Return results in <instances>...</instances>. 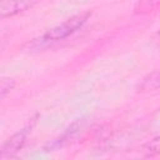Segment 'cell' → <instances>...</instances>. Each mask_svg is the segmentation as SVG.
Listing matches in <instances>:
<instances>
[{
    "label": "cell",
    "instance_id": "obj_1",
    "mask_svg": "<svg viewBox=\"0 0 160 160\" xmlns=\"http://www.w3.org/2000/svg\"><path fill=\"white\" fill-rule=\"evenodd\" d=\"M90 15H91L90 12H80V14L72 15L71 18L66 19L65 21L49 29L46 32H44L39 38H35L31 41L26 42L24 46V50L34 52V51H42L48 48H51L56 42L65 40L66 38H69L74 32H76L79 29H81L82 25L90 18Z\"/></svg>",
    "mask_w": 160,
    "mask_h": 160
},
{
    "label": "cell",
    "instance_id": "obj_2",
    "mask_svg": "<svg viewBox=\"0 0 160 160\" xmlns=\"http://www.w3.org/2000/svg\"><path fill=\"white\" fill-rule=\"evenodd\" d=\"M34 124H35V121L32 119L31 124L29 122L26 126H24L19 131H16L14 135H11L5 141V144L2 145L1 151H0V158L1 159H6V158H10V156L15 155L24 146V144L26 142V139H28L29 134L31 132V129L34 128Z\"/></svg>",
    "mask_w": 160,
    "mask_h": 160
},
{
    "label": "cell",
    "instance_id": "obj_3",
    "mask_svg": "<svg viewBox=\"0 0 160 160\" xmlns=\"http://www.w3.org/2000/svg\"><path fill=\"white\" fill-rule=\"evenodd\" d=\"M40 0H0V15L1 18L15 16L38 4Z\"/></svg>",
    "mask_w": 160,
    "mask_h": 160
},
{
    "label": "cell",
    "instance_id": "obj_4",
    "mask_svg": "<svg viewBox=\"0 0 160 160\" xmlns=\"http://www.w3.org/2000/svg\"><path fill=\"white\" fill-rule=\"evenodd\" d=\"M160 6V0H139L135 5V12L138 14H145L149 11H152Z\"/></svg>",
    "mask_w": 160,
    "mask_h": 160
},
{
    "label": "cell",
    "instance_id": "obj_5",
    "mask_svg": "<svg viewBox=\"0 0 160 160\" xmlns=\"http://www.w3.org/2000/svg\"><path fill=\"white\" fill-rule=\"evenodd\" d=\"M142 89L146 90H152V89H159L160 88V70L154 71L152 74H150L142 82L141 85Z\"/></svg>",
    "mask_w": 160,
    "mask_h": 160
},
{
    "label": "cell",
    "instance_id": "obj_6",
    "mask_svg": "<svg viewBox=\"0 0 160 160\" xmlns=\"http://www.w3.org/2000/svg\"><path fill=\"white\" fill-rule=\"evenodd\" d=\"M142 152L145 154V156H152V155L160 154V136L154 138L146 145H144Z\"/></svg>",
    "mask_w": 160,
    "mask_h": 160
},
{
    "label": "cell",
    "instance_id": "obj_7",
    "mask_svg": "<svg viewBox=\"0 0 160 160\" xmlns=\"http://www.w3.org/2000/svg\"><path fill=\"white\" fill-rule=\"evenodd\" d=\"M12 88H14V80L9 79V78H2L1 84H0V96H1V99H4L5 95L8 92H10V90Z\"/></svg>",
    "mask_w": 160,
    "mask_h": 160
}]
</instances>
